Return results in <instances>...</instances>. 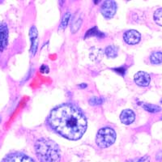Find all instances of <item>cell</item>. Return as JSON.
Wrapping results in <instances>:
<instances>
[{"mask_svg":"<svg viewBox=\"0 0 162 162\" xmlns=\"http://www.w3.org/2000/svg\"><path fill=\"white\" fill-rule=\"evenodd\" d=\"M48 122L55 131L71 140H77L82 137L88 124L81 110L70 103L54 108L50 112Z\"/></svg>","mask_w":162,"mask_h":162,"instance_id":"obj_1","label":"cell"},{"mask_svg":"<svg viewBox=\"0 0 162 162\" xmlns=\"http://www.w3.org/2000/svg\"><path fill=\"white\" fill-rule=\"evenodd\" d=\"M35 151L41 162H59L61 158L59 147L51 139H38L35 144Z\"/></svg>","mask_w":162,"mask_h":162,"instance_id":"obj_2","label":"cell"},{"mask_svg":"<svg viewBox=\"0 0 162 162\" xmlns=\"http://www.w3.org/2000/svg\"><path fill=\"white\" fill-rule=\"evenodd\" d=\"M116 139V133L110 127H104L98 131L97 138H96V143L98 147L101 148H106L110 147L115 142Z\"/></svg>","mask_w":162,"mask_h":162,"instance_id":"obj_3","label":"cell"},{"mask_svg":"<svg viewBox=\"0 0 162 162\" xmlns=\"http://www.w3.org/2000/svg\"><path fill=\"white\" fill-rule=\"evenodd\" d=\"M117 11V4L114 1L107 0L101 5V12L105 18L110 19L113 17Z\"/></svg>","mask_w":162,"mask_h":162,"instance_id":"obj_4","label":"cell"},{"mask_svg":"<svg viewBox=\"0 0 162 162\" xmlns=\"http://www.w3.org/2000/svg\"><path fill=\"white\" fill-rule=\"evenodd\" d=\"M2 162H35L29 156L22 153H12L6 156Z\"/></svg>","mask_w":162,"mask_h":162,"instance_id":"obj_5","label":"cell"},{"mask_svg":"<svg viewBox=\"0 0 162 162\" xmlns=\"http://www.w3.org/2000/svg\"><path fill=\"white\" fill-rule=\"evenodd\" d=\"M123 39L129 45H135L141 39L140 33L136 30H129L123 35Z\"/></svg>","mask_w":162,"mask_h":162,"instance_id":"obj_6","label":"cell"},{"mask_svg":"<svg viewBox=\"0 0 162 162\" xmlns=\"http://www.w3.org/2000/svg\"><path fill=\"white\" fill-rule=\"evenodd\" d=\"M134 80L136 84L141 87H146L150 84L151 78L149 74H147L145 71H139L135 75Z\"/></svg>","mask_w":162,"mask_h":162,"instance_id":"obj_7","label":"cell"},{"mask_svg":"<svg viewBox=\"0 0 162 162\" xmlns=\"http://www.w3.org/2000/svg\"><path fill=\"white\" fill-rule=\"evenodd\" d=\"M8 29L4 22L0 21V50H3L7 46Z\"/></svg>","mask_w":162,"mask_h":162,"instance_id":"obj_8","label":"cell"},{"mask_svg":"<svg viewBox=\"0 0 162 162\" xmlns=\"http://www.w3.org/2000/svg\"><path fill=\"white\" fill-rule=\"evenodd\" d=\"M120 119L122 123L126 125H130L134 122L135 119V114L131 110H125L122 111L120 115Z\"/></svg>","mask_w":162,"mask_h":162,"instance_id":"obj_9","label":"cell"},{"mask_svg":"<svg viewBox=\"0 0 162 162\" xmlns=\"http://www.w3.org/2000/svg\"><path fill=\"white\" fill-rule=\"evenodd\" d=\"M29 37H30L32 46H31V52L34 55L37 52V29L35 26H32L29 31Z\"/></svg>","mask_w":162,"mask_h":162,"instance_id":"obj_10","label":"cell"},{"mask_svg":"<svg viewBox=\"0 0 162 162\" xmlns=\"http://www.w3.org/2000/svg\"><path fill=\"white\" fill-rule=\"evenodd\" d=\"M150 61L153 64H160L162 62V52H153L150 56Z\"/></svg>","mask_w":162,"mask_h":162,"instance_id":"obj_11","label":"cell"},{"mask_svg":"<svg viewBox=\"0 0 162 162\" xmlns=\"http://www.w3.org/2000/svg\"><path fill=\"white\" fill-rule=\"evenodd\" d=\"M143 108L144 110H147L150 113H158L161 110V108L159 105H156L152 104H143Z\"/></svg>","mask_w":162,"mask_h":162,"instance_id":"obj_12","label":"cell"},{"mask_svg":"<svg viewBox=\"0 0 162 162\" xmlns=\"http://www.w3.org/2000/svg\"><path fill=\"white\" fill-rule=\"evenodd\" d=\"M105 54L109 58H115L118 55V49L115 46H110L105 49Z\"/></svg>","mask_w":162,"mask_h":162,"instance_id":"obj_13","label":"cell"},{"mask_svg":"<svg viewBox=\"0 0 162 162\" xmlns=\"http://www.w3.org/2000/svg\"><path fill=\"white\" fill-rule=\"evenodd\" d=\"M154 20L160 26H162V8L157 9L154 13Z\"/></svg>","mask_w":162,"mask_h":162,"instance_id":"obj_14","label":"cell"},{"mask_svg":"<svg viewBox=\"0 0 162 162\" xmlns=\"http://www.w3.org/2000/svg\"><path fill=\"white\" fill-rule=\"evenodd\" d=\"M81 24H82V20L78 17V18L75 19V20L72 23V25H71V32L75 33H76L78 29L80 28V26H81Z\"/></svg>","mask_w":162,"mask_h":162,"instance_id":"obj_15","label":"cell"},{"mask_svg":"<svg viewBox=\"0 0 162 162\" xmlns=\"http://www.w3.org/2000/svg\"><path fill=\"white\" fill-rule=\"evenodd\" d=\"M70 12H66L62 16V19L61 24H60V28H65L68 25V22L70 20Z\"/></svg>","mask_w":162,"mask_h":162,"instance_id":"obj_16","label":"cell"},{"mask_svg":"<svg viewBox=\"0 0 162 162\" xmlns=\"http://www.w3.org/2000/svg\"><path fill=\"white\" fill-rule=\"evenodd\" d=\"M104 102V98L102 97H92L89 100V103L92 105H101Z\"/></svg>","mask_w":162,"mask_h":162,"instance_id":"obj_17","label":"cell"},{"mask_svg":"<svg viewBox=\"0 0 162 162\" xmlns=\"http://www.w3.org/2000/svg\"><path fill=\"white\" fill-rule=\"evenodd\" d=\"M138 162H150V157L148 156H144L139 160Z\"/></svg>","mask_w":162,"mask_h":162,"instance_id":"obj_18","label":"cell"},{"mask_svg":"<svg viewBox=\"0 0 162 162\" xmlns=\"http://www.w3.org/2000/svg\"><path fill=\"white\" fill-rule=\"evenodd\" d=\"M156 161H162V150H161V152H159V153L156 154Z\"/></svg>","mask_w":162,"mask_h":162,"instance_id":"obj_19","label":"cell"},{"mask_svg":"<svg viewBox=\"0 0 162 162\" xmlns=\"http://www.w3.org/2000/svg\"><path fill=\"white\" fill-rule=\"evenodd\" d=\"M41 72H46V73H47V72L49 71V68H48V67L43 65L42 67L41 68Z\"/></svg>","mask_w":162,"mask_h":162,"instance_id":"obj_20","label":"cell"},{"mask_svg":"<svg viewBox=\"0 0 162 162\" xmlns=\"http://www.w3.org/2000/svg\"><path fill=\"white\" fill-rule=\"evenodd\" d=\"M126 162H134L133 161H126Z\"/></svg>","mask_w":162,"mask_h":162,"instance_id":"obj_21","label":"cell"},{"mask_svg":"<svg viewBox=\"0 0 162 162\" xmlns=\"http://www.w3.org/2000/svg\"><path fill=\"white\" fill-rule=\"evenodd\" d=\"M161 102H162V101H161Z\"/></svg>","mask_w":162,"mask_h":162,"instance_id":"obj_22","label":"cell"}]
</instances>
